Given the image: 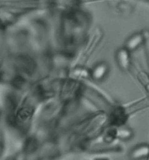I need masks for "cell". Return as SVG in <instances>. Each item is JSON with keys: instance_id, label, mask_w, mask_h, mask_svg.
<instances>
[{"instance_id": "277c9868", "label": "cell", "mask_w": 149, "mask_h": 160, "mask_svg": "<svg viewBox=\"0 0 149 160\" xmlns=\"http://www.w3.org/2000/svg\"><path fill=\"white\" fill-rule=\"evenodd\" d=\"M144 41V36L143 34L141 33H137V34H134L133 36H131L127 41H126V44H125V47L130 52H133L135 51Z\"/></svg>"}, {"instance_id": "6da1fadb", "label": "cell", "mask_w": 149, "mask_h": 160, "mask_svg": "<svg viewBox=\"0 0 149 160\" xmlns=\"http://www.w3.org/2000/svg\"><path fill=\"white\" fill-rule=\"evenodd\" d=\"M116 61L118 68L123 71H129L131 65V53L126 48L119 49L116 53Z\"/></svg>"}, {"instance_id": "5b68a950", "label": "cell", "mask_w": 149, "mask_h": 160, "mask_svg": "<svg viewBox=\"0 0 149 160\" xmlns=\"http://www.w3.org/2000/svg\"><path fill=\"white\" fill-rule=\"evenodd\" d=\"M116 136L123 141H127L132 138L133 131L128 127H120L116 130Z\"/></svg>"}, {"instance_id": "3957f363", "label": "cell", "mask_w": 149, "mask_h": 160, "mask_svg": "<svg viewBox=\"0 0 149 160\" xmlns=\"http://www.w3.org/2000/svg\"><path fill=\"white\" fill-rule=\"evenodd\" d=\"M149 157V144L141 143L130 151V160H144Z\"/></svg>"}, {"instance_id": "7a4b0ae2", "label": "cell", "mask_w": 149, "mask_h": 160, "mask_svg": "<svg viewBox=\"0 0 149 160\" xmlns=\"http://www.w3.org/2000/svg\"><path fill=\"white\" fill-rule=\"evenodd\" d=\"M109 65L106 62H100L92 68L90 71V76L96 82H102L109 74Z\"/></svg>"}]
</instances>
